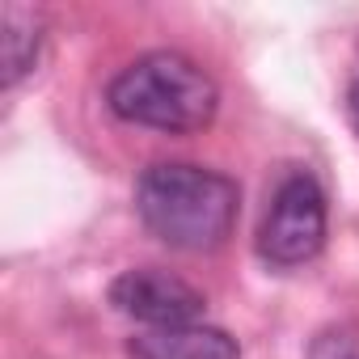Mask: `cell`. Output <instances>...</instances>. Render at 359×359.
Listing matches in <instances>:
<instances>
[{
	"label": "cell",
	"mask_w": 359,
	"mask_h": 359,
	"mask_svg": "<svg viewBox=\"0 0 359 359\" xmlns=\"http://www.w3.org/2000/svg\"><path fill=\"white\" fill-rule=\"evenodd\" d=\"M135 212L144 229L165 245L203 254L229 241L241 212V191L229 173L187 161H161L140 173Z\"/></svg>",
	"instance_id": "obj_1"
},
{
	"label": "cell",
	"mask_w": 359,
	"mask_h": 359,
	"mask_svg": "<svg viewBox=\"0 0 359 359\" xmlns=\"http://www.w3.org/2000/svg\"><path fill=\"white\" fill-rule=\"evenodd\" d=\"M106 102L123 123L187 135L216 118L220 89L195 60L177 51H148L110 81Z\"/></svg>",
	"instance_id": "obj_2"
},
{
	"label": "cell",
	"mask_w": 359,
	"mask_h": 359,
	"mask_svg": "<svg viewBox=\"0 0 359 359\" xmlns=\"http://www.w3.org/2000/svg\"><path fill=\"white\" fill-rule=\"evenodd\" d=\"M325 245V195L317 177L296 169L271 195V208L258 224V254L271 266H304Z\"/></svg>",
	"instance_id": "obj_3"
},
{
	"label": "cell",
	"mask_w": 359,
	"mask_h": 359,
	"mask_svg": "<svg viewBox=\"0 0 359 359\" xmlns=\"http://www.w3.org/2000/svg\"><path fill=\"white\" fill-rule=\"evenodd\" d=\"M110 304L123 317H135L144 330H161V325H191L208 300L199 287H191L173 271L131 266L110 283Z\"/></svg>",
	"instance_id": "obj_4"
},
{
	"label": "cell",
	"mask_w": 359,
	"mask_h": 359,
	"mask_svg": "<svg viewBox=\"0 0 359 359\" xmlns=\"http://www.w3.org/2000/svg\"><path fill=\"white\" fill-rule=\"evenodd\" d=\"M131 355L135 359H241L237 338H229L216 325H161V330H144L131 338Z\"/></svg>",
	"instance_id": "obj_5"
},
{
	"label": "cell",
	"mask_w": 359,
	"mask_h": 359,
	"mask_svg": "<svg viewBox=\"0 0 359 359\" xmlns=\"http://www.w3.org/2000/svg\"><path fill=\"white\" fill-rule=\"evenodd\" d=\"M43 51V13L34 5H18L5 0L0 5V81L13 89L22 76L34 72Z\"/></svg>",
	"instance_id": "obj_6"
},
{
	"label": "cell",
	"mask_w": 359,
	"mask_h": 359,
	"mask_svg": "<svg viewBox=\"0 0 359 359\" xmlns=\"http://www.w3.org/2000/svg\"><path fill=\"white\" fill-rule=\"evenodd\" d=\"M304 359H359V334H351V330H321Z\"/></svg>",
	"instance_id": "obj_7"
},
{
	"label": "cell",
	"mask_w": 359,
	"mask_h": 359,
	"mask_svg": "<svg viewBox=\"0 0 359 359\" xmlns=\"http://www.w3.org/2000/svg\"><path fill=\"white\" fill-rule=\"evenodd\" d=\"M346 123H351L355 135H359V76H355L351 89H346Z\"/></svg>",
	"instance_id": "obj_8"
}]
</instances>
